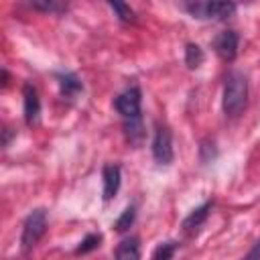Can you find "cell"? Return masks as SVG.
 I'll return each instance as SVG.
<instances>
[{"label":"cell","instance_id":"obj_1","mask_svg":"<svg viewBox=\"0 0 260 260\" xmlns=\"http://www.w3.org/2000/svg\"><path fill=\"white\" fill-rule=\"evenodd\" d=\"M183 8L203 20H228L236 14V4L230 0H183Z\"/></svg>","mask_w":260,"mask_h":260},{"label":"cell","instance_id":"obj_2","mask_svg":"<svg viewBox=\"0 0 260 260\" xmlns=\"http://www.w3.org/2000/svg\"><path fill=\"white\" fill-rule=\"evenodd\" d=\"M248 81L240 71H232L223 83V112L228 116H238L246 108Z\"/></svg>","mask_w":260,"mask_h":260},{"label":"cell","instance_id":"obj_3","mask_svg":"<svg viewBox=\"0 0 260 260\" xmlns=\"http://www.w3.org/2000/svg\"><path fill=\"white\" fill-rule=\"evenodd\" d=\"M45 230H47V211L39 207V209L30 211V213L26 215V219H24V225H22V238H20L22 248H24V250L35 248L37 242L43 238Z\"/></svg>","mask_w":260,"mask_h":260},{"label":"cell","instance_id":"obj_4","mask_svg":"<svg viewBox=\"0 0 260 260\" xmlns=\"http://www.w3.org/2000/svg\"><path fill=\"white\" fill-rule=\"evenodd\" d=\"M140 104H142V95H140V89L136 85L134 87H128L126 91H122L114 100V108L122 114L124 120L140 118Z\"/></svg>","mask_w":260,"mask_h":260},{"label":"cell","instance_id":"obj_5","mask_svg":"<svg viewBox=\"0 0 260 260\" xmlns=\"http://www.w3.org/2000/svg\"><path fill=\"white\" fill-rule=\"evenodd\" d=\"M152 156L158 165H169L173 160V140H171V130L167 126H156L152 138Z\"/></svg>","mask_w":260,"mask_h":260},{"label":"cell","instance_id":"obj_6","mask_svg":"<svg viewBox=\"0 0 260 260\" xmlns=\"http://www.w3.org/2000/svg\"><path fill=\"white\" fill-rule=\"evenodd\" d=\"M238 43H240V37H238L236 30H223L215 37L213 49L223 61H232L238 53Z\"/></svg>","mask_w":260,"mask_h":260},{"label":"cell","instance_id":"obj_7","mask_svg":"<svg viewBox=\"0 0 260 260\" xmlns=\"http://www.w3.org/2000/svg\"><path fill=\"white\" fill-rule=\"evenodd\" d=\"M22 102H24V120H26V124H35L39 120V114H41V100H39V91H37L35 85L24 83Z\"/></svg>","mask_w":260,"mask_h":260},{"label":"cell","instance_id":"obj_8","mask_svg":"<svg viewBox=\"0 0 260 260\" xmlns=\"http://www.w3.org/2000/svg\"><path fill=\"white\" fill-rule=\"evenodd\" d=\"M59 79V91L65 100H75L81 91H83V83L79 81V77L71 71H65V73H59L57 75Z\"/></svg>","mask_w":260,"mask_h":260},{"label":"cell","instance_id":"obj_9","mask_svg":"<svg viewBox=\"0 0 260 260\" xmlns=\"http://www.w3.org/2000/svg\"><path fill=\"white\" fill-rule=\"evenodd\" d=\"M102 177H104V199L110 201L120 189V181H122L120 167L118 165H106L102 171Z\"/></svg>","mask_w":260,"mask_h":260},{"label":"cell","instance_id":"obj_10","mask_svg":"<svg viewBox=\"0 0 260 260\" xmlns=\"http://www.w3.org/2000/svg\"><path fill=\"white\" fill-rule=\"evenodd\" d=\"M209 209H211V201H205V203H201L199 207H195L185 219H183V228L187 230V232H193V230H197L205 219H207V215H209Z\"/></svg>","mask_w":260,"mask_h":260},{"label":"cell","instance_id":"obj_11","mask_svg":"<svg viewBox=\"0 0 260 260\" xmlns=\"http://www.w3.org/2000/svg\"><path fill=\"white\" fill-rule=\"evenodd\" d=\"M28 4L49 14H63L69 8V0H28Z\"/></svg>","mask_w":260,"mask_h":260},{"label":"cell","instance_id":"obj_12","mask_svg":"<svg viewBox=\"0 0 260 260\" xmlns=\"http://www.w3.org/2000/svg\"><path fill=\"white\" fill-rule=\"evenodd\" d=\"M116 258H120V260H136V258H140L138 240L136 238L122 240L120 246H118V250H116Z\"/></svg>","mask_w":260,"mask_h":260},{"label":"cell","instance_id":"obj_13","mask_svg":"<svg viewBox=\"0 0 260 260\" xmlns=\"http://www.w3.org/2000/svg\"><path fill=\"white\" fill-rule=\"evenodd\" d=\"M108 4L112 6L114 14H116L122 22H134V10H132L124 0H108Z\"/></svg>","mask_w":260,"mask_h":260},{"label":"cell","instance_id":"obj_14","mask_svg":"<svg viewBox=\"0 0 260 260\" xmlns=\"http://www.w3.org/2000/svg\"><path fill=\"white\" fill-rule=\"evenodd\" d=\"M185 63H187L189 69H197V67L203 63V51H201L197 45L189 43V45L185 47Z\"/></svg>","mask_w":260,"mask_h":260},{"label":"cell","instance_id":"obj_15","mask_svg":"<svg viewBox=\"0 0 260 260\" xmlns=\"http://www.w3.org/2000/svg\"><path fill=\"white\" fill-rule=\"evenodd\" d=\"M134 217H136V209H134V205L126 207V209L122 211V215H120V217L116 219V223H114L116 232H126V230L134 223Z\"/></svg>","mask_w":260,"mask_h":260},{"label":"cell","instance_id":"obj_16","mask_svg":"<svg viewBox=\"0 0 260 260\" xmlns=\"http://www.w3.org/2000/svg\"><path fill=\"white\" fill-rule=\"evenodd\" d=\"M100 242H102V236L100 234H87L81 242H79V246H77V254H87V252H91V250H95L98 246H100Z\"/></svg>","mask_w":260,"mask_h":260},{"label":"cell","instance_id":"obj_17","mask_svg":"<svg viewBox=\"0 0 260 260\" xmlns=\"http://www.w3.org/2000/svg\"><path fill=\"white\" fill-rule=\"evenodd\" d=\"M175 250H177V242H165V244H160L154 252H152V258H171L173 254H175Z\"/></svg>","mask_w":260,"mask_h":260},{"label":"cell","instance_id":"obj_18","mask_svg":"<svg viewBox=\"0 0 260 260\" xmlns=\"http://www.w3.org/2000/svg\"><path fill=\"white\" fill-rule=\"evenodd\" d=\"M256 256H260V242H258V246L248 254V258H256Z\"/></svg>","mask_w":260,"mask_h":260}]
</instances>
